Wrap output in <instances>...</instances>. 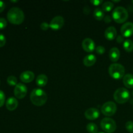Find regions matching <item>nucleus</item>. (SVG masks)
Here are the masks:
<instances>
[{
    "label": "nucleus",
    "instance_id": "obj_37",
    "mask_svg": "<svg viewBox=\"0 0 133 133\" xmlns=\"http://www.w3.org/2000/svg\"><path fill=\"white\" fill-rule=\"evenodd\" d=\"M12 1V2H18V1Z\"/></svg>",
    "mask_w": 133,
    "mask_h": 133
},
{
    "label": "nucleus",
    "instance_id": "obj_24",
    "mask_svg": "<svg viewBox=\"0 0 133 133\" xmlns=\"http://www.w3.org/2000/svg\"><path fill=\"white\" fill-rule=\"evenodd\" d=\"M6 81L7 83L10 86H16V84H18V80H17L16 77L13 75H10V76L8 77L7 79H6Z\"/></svg>",
    "mask_w": 133,
    "mask_h": 133
},
{
    "label": "nucleus",
    "instance_id": "obj_34",
    "mask_svg": "<svg viewBox=\"0 0 133 133\" xmlns=\"http://www.w3.org/2000/svg\"><path fill=\"white\" fill-rule=\"evenodd\" d=\"M104 21H105V23H110L112 21V18L110 16L107 15V16H105V18H104Z\"/></svg>",
    "mask_w": 133,
    "mask_h": 133
},
{
    "label": "nucleus",
    "instance_id": "obj_7",
    "mask_svg": "<svg viewBox=\"0 0 133 133\" xmlns=\"http://www.w3.org/2000/svg\"><path fill=\"white\" fill-rule=\"evenodd\" d=\"M101 112L106 116H112L116 112L117 106L112 101H108L101 107Z\"/></svg>",
    "mask_w": 133,
    "mask_h": 133
},
{
    "label": "nucleus",
    "instance_id": "obj_20",
    "mask_svg": "<svg viewBox=\"0 0 133 133\" xmlns=\"http://www.w3.org/2000/svg\"><path fill=\"white\" fill-rule=\"evenodd\" d=\"M94 17L98 21L103 19L105 18V14H104V11L102 10V9L96 8L94 11Z\"/></svg>",
    "mask_w": 133,
    "mask_h": 133
},
{
    "label": "nucleus",
    "instance_id": "obj_1",
    "mask_svg": "<svg viewBox=\"0 0 133 133\" xmlns=\"http://www.w3.org/2000/svg\"><path fill=\"white\" fill-rule=\"evenodd\" d=\"M30 99L34 105L40 107L46 103L48 100V96L41 88H35L31 92Z\"/></svg>",
    "mask_w": 133,
    "mask_h": 133
},
{
    "label": "nucleus",
    "instance_id": "obj_28",
    "mask_svg": "<svg viewBox=\"0 0 133 133\" xmlns=\"http://www.w3.org/2000/svg\"><path fill=\"white\" fill-rule=\"evenodd\" d=\"M7 25V22L6 20L3 18H0V29L5 28Z\"/></svg>",
    "mask_w": 133,
    "mask_h": 133
},
{
    "label": "nucleus",
    "instance_id": "obj_18",
    "mask_svg": "<svg viewBox=\"0 0 133 133\" xmlns=\"http://www.w3.org/2000/svg\"><path fill=\"white\" fill-rule=\"evenodd\" d=\"M123 83L127 88H133V75L132 74H126L123 78Z\"/></svg>",
    "mask_w": 133,
    "mask_h": 133
},
{
    "label": "nucleus",
    "instance_id": "obj_29",
    "mask_svg": "<svg viewBox=\"0 0 133 133\" xmlns=\"http://www.w3.org/2000/svg\"><path fill=\"white\" fill-rule=\"evenodd\" d=\"M6 44V38L2 34H0V48H2Z\"/></svg>",
    "mask_w": 133,
    "mask_h": 133
},
{
    "label": "nucleus",
    "instance_id": "obj_16",
    "mask_svg": "<svg viewBox=\"0 0 133 133\" xmlns=\"http://www.w3.org/2000/svg\"><path fill=\"white\" fill-rule=\"evenodd\" d=\"M109 56L112 62H116L120 57V51L117 48H112L109 51Z\"/></svg>",
    "mask_w": 133,
    "mask_h": 133
},
{
    "label": "nucleus",
    "instance_id": "obj_35",
    "mask_svg": "<svg viewBox=\"0 0 133 133\" xmlns=\"http://www.w3.org/2000/svg\"><path fill=\"white\" fill-rule=\"evenodd\" d=\"M90 12V8L88 6H85L84 7V9H83V12L85 14H89Z\"/></svg>",
    "mask_w": 133,
    "mask_h": 133
},
{
    "label": "nucleus",
    "instance_id": "obj_10",
    "mask_svg": "<svg viewBox=\"0 0 133 133\" xmlns=\"http://www.w3.org/2000/svg\"><path fill=\"white\" fill-rule=\"evenodd\" d=\"M121 33L123 37L129 38L133 35V23L126 22L121 27Z\"/></svg>",
    "mask_w": 133,
    "mask_h": 133
},
{
    "label": "nucleus",
    "instance_id": "obj_13",
    "mask_svg": "<svg viewBox=\"0 0 133 133\" xmlns=\"http://www.w3.org/2000/svg\"><path fill=\"white\" fill-rule=\"evenodd\" d=\"M20 80L24 83H29L32 82L35 79V74L31 71H23L21 74Z\"/></svg>",
    "mask_w": 133,
    "mask_h": 133
},
{
    "label": "nucleus",
    "instance_id": "obj_32",
    "mask_svg": "<svg viewBox=\"0 0 133 133\" xmlns=\"http://www.w3.org/2000/svg\"><path fill=\"white\" fill-rule=\"evenodd\" d=\"M116 41L117 42L121 44L122 42H124V37H123L122 35H119V36H117L116 38Z\"/></svg>",
    "mask_w": 133,
    "mask_h": 133
},
{
    "label": "nucleus",
    "instance_id": "obj_39",
    "mask_svg": "<svg viewBox=\"0 0 133 133\" xmlns=\"http://www.w3.org/2000/svg\"><path fill=\"white\" fill-rule=\"evenodd\" d=\"M132 5H133V0L132 1Z\"/></svg>",
    "mask_w": 133,
    "mask_h": 133
},
{
    "label": "nucleus",
    "instance_id": "obj_14",
    "mask_svg": "<svg viewBox=\"0 0 133 133\" xmlns=\"http://www.w3.org/2000/svg\"><path fill=\"white\" fill-rule=\"evenodd\" d=\"M117 36V31L113 26L109 27L105 32V37L108 40H113Z\"/></svg>",
    "mask_w": 133,
    "mask_h": 133
},
{
    "label": "nucleus",
    "instance_id": "obj_11",
    "mask_svg": "<svg viewBox=\"0 0 133 133\" xmlns=\"http://www.w3.org/2000/svg\"><path fill=\"white\" fill-rule=\"evenodd\" d=\"M82 48L87 53H92L96 49V45L93 40L87 38L82 42Z\"/></svg>",
    "mask_w": 133,
    "mask_h": 133
},
{
    "label": "nucleus",
    "instance_id": "obj_25",
    "mask_svg": "<svg viewBox=\"0 0 133 133\" xmlns=\"http://www.w3.org/2000/svg\"><path fill=\"white\" fill-rule=\"evenodd\" d=\"M125 128L128 132L133 133V122H131V121L127 122L125 124Z\"/></svg>",
    "mask_w": 133,
    "mask_h": 133
},
{
    "label": "nucleus",
    "instance_id": "obj_5",
    "mask_svg": "<svg viewBox=\"0 0 133 133\" xmlns=\"http://www.w3.org/2000/svg\"><path fill=\"white\" fill-rule=\"evenodd\" d=\"M114 99L118 103L123 104L127 102L130 99V93L129 90L124 88H119L115 91Z\"/></svg>",
    "mask_w": 133,
    "mask_h": 133
},
{
    "label": "nucleus",
    "instance_id": "obj_12",
    "mask_svg": "<svg viewBox=\"0 0 133 133\" xmlns=\"http://www.w3.org/2000/svg\"><path fill=\"white\" fill-rule=\"evenodd\" d=\"M99 111L96 108H90L84 112L85 118L89 120H96L99 117Z\"/></svg>",
    "mask_w": 133,
    "mask_h": 133
},
{
    "label": "nucleus",
    "instance_id": "obj_9",
    "mask_svg": "<svg viewBox=\"0 0 133 133\" xmlns=\"http://www.w3.org/2000/svg\"><path fill=\"white\" fill-rule=\"evenodd\" d=\"M64 24V19L61 16H57L51 21L49 27L53 30H58L62 28Z\"/></svg>",
    "mask_w": 133,
    "mask_h": 133
},
{
    "label": "nucleus",
    "instance_id": "obj_41",
    "mask_svg": "<svg viewBox=\"0 0 133 133\" xmlns=\"http://www.w3.org/2000/svg\"><path fill=\"white\" fill-rule=\"evenodd\" d=\"M132 107H133V106H132Z\"/></svg>",
    "mask_w": 133,
    "mask_h": 133
},
{
    "label": "nucleus",
    "instance_id": "obj_38",
    "mask_svg": "<svg viewBox=\"0 0 133 133\" xmlns=\"http://www.w3.org/2000/svg\"><path fill=\"white\" fill-rule=\"evenodd\" d=\"M97 133H104V132H97Z\"/></svg>",
    "mask_w": 133,
    "mask_h": 133
},
{
    "label": "nucleus",
    "instance_id": "obj_30",
    "mask_svg": "<svg viewBox=\"0 0 133 133\" xmlns=\"http://www.w3.org/2000/svg\"><path fill=\"white\" fill-rule=\"evenodd\" d=\"M40 28L43 31H47L49 28V24H48L46 22H43L40 24Z\"/></svg>",
    "mask_w": 133,
    "mask_h": 133
},
{
    "label": "nucleus",
    "instance_id": "obj_33",
    "mask_svg": "<svg viewBox=\"0 0 133 133\" xmlns=\"http://www.w3.org/2000/svg\"><path fill=\"white\" fill-rule=\"evenodd\" d=\"M5 9V3L2 1H0V13L2 12Z\"/></svg>",
    "mask_w": 133,
    "mask_h": 133
},
{
    "label": "nucleus",
    "instance_id": "obj_19",
    "mask_svg": "<svg viewBox=\"0 0 133 133\" xmlns=\"http://www.w3.org/2000/svg\"><path fill=\"white\" fill-rule=\"evenodd\" d=\"M36 83L38 87H45L48 83V77L44 74H40L36 77Z\"/></svg>",
    "mask_w": 133,
    "mask_h": 133
},
{
    "label": "nucleus",
    "instance_id": "obj_40",
    "mask_svg": "<svg viewBox=\"0 0 133 133\" xmlns=\"http://www.w3.org/2000/svg\"><path fill=\"white\" fill-rule=\"evenodd\" d=\"M132 96H133V90H132Z\"/></svg>",
    "mask_w": 133,
    "mask_h": 133
},
{
    "label": "nucleus",
    "instance_id": "obj_4",
    "mask_svg": "<svg viewBox=\"0 0 133 133\" xmlns=\"http://www.w3.org/2000/svg\"><path fill=\"white\" fill-rule=\"evenodd\" d=\"M125 68L123 65L118 63H113L109 66V73L112 78L114 79H120L123 78L125 75Z\"/></svg>",
    "mask_w": 133,
    "mask_h": 133
},
{
    "label": "nucleus",
    "instance_id": "obj_15",
    "mask_svg": "<svg viewBox=\"0 0 133 133\" xmlns=\"http://www.w3.org/2000/svg\"><path fill=\"white\" fill-rule=\"evenodd\" d=\"M18 106V100L15 97H10L6 100V107L10 111H13L16 110Z\"/></svg>",
    "mask_w": 133,
    "mask_h": 133
},
{
    "label": "nucleus",
    "instance_id": "obj_2",
    "mask_svg": "<svg viewBox=\"0 0 133 133\" xmlns=\"http://www.w3.org/2000/svg\"><path fill=\"white\" fill-rule=\"evenodd\" d=\"M7 19L8 21L12 24L19 25L24 21V12L19 8L12 7L8 12Z\"/></svg>",
    "mask_w": 133,
    "mask_h": 133
},
{
    "label": "nucleus",
    "instance_id": "obj_8",
    "mask_svg": "<svg viewBox=\"0 0 133 133\" xmlns=\"http://www.w3.org/2000/svg\"><path fill=\"white\" fill-rule=\"evenodd\" d=\"M27 93V87L23 83H18L14 90V94L16 98L22 99L24 98Z\"/></svg>",
    "mask_w": 133,
    "mask_h": 133
},
{
    "label": "nucleus",
    "instance_id": "obj_6",
    "mask_svg": "<svg viewBox=\"0 0 133 133\" xmlns=\"http://www.w3.org/2000/svg\"><path fill=\"white\" fill-rule=\"evenodd\" d=\"M101 127L105 132L112 133L116 129V123L114 119L110 118H105L101 120Z\"/></svg>",
    "mask_w": 133,
    "mask_h": 133
},
{
    "label": "nucleus",
    "instance_id": "obj_17",
    "mask_svg": "<svg viewBox=\"0 0 133 133\" xmlns=\"http://www.w3.org/2000/svg\"><path fill=\"white\" fill-rule=\"evenodd\" d=\"M96 61H97V58H96V56L94 55L90 54L84 57L83 59V63L87 67H90L95 64Z\"/></svg>",
    "mask_w": 133,
    "mask_h": 133
},
{
    "label": "nucleus",
    "instance_id": "obj_31",
    "mask_svg": "<svg viewBox=\"0 0 133 133\" xmlns=\"http://www.w3.org/2000/svg\"><path fill=\"white\" fill-rule=\"evenodd\" d=\"M90 3L93 4L94 6H99L102 3L103 1H101V0H91Z\"/></svg>",
    "mask_w": 133,
    "mask_h": 133
},
{
    "label": "nucleus",
    "instance_id": "obj_23",
    "mask_svg": "<svg viewBox=\"0 0 133 133\" xmlns=\"http://www.w3.org/2000/svg\"><path fill=\"white\" fill-rule=\"evenodd\" d=\"M114 7V4L111 1H106L102 5V10L105 12H110L112 10Z\"/></svg>",
    "mask_w": 133,
    "mask_h": 133
},
{
    "label": "nucleus",
    "instance_id": "obj_26",
    "mask_svg": "<svg viewBox=\"0 0 133 133\" xmlns=\"http://www.w3.org/2000/svg\"><path fill=\"white\" fill-rule=\"evenodd\" d=\"M96 51L97 54L103 55L105 53V48L102 45H99V46L96 47Z\"/></svg>",
    "mask_w": 133,
    "mask_h": 133
},
{
    "label": "nucleus",
    "instance_id": "obj_36",
    "mask_svg": "<svg viewBox=\"0 0 133 133\" xmlns=\"http://www.w3.org/2000/svg\"><path fill=\"white\" fill-rule=\"evenodd\" d=\"M113 2H115V3H118V2H119L120 1V0H118V1H115V0H113Z\"/></svg>",
    "mask_w": 133,
    "mask_h": 133
},
{
    "label": "nucleus",
    "instance_id": "obj_22",
    "mask_svg": "<svg viewBox=\"0 0 133 133\" xmlns=\"http://www.w3.org/2000/svg\"><path fill=\"white\" fill-rule=\"evenodd\" d=\"M87 130L89 133H97L98 127L94 123H89L87 125Z\"/></svg>",
    "mask_w": 133,
    "mask_h": 133
},
{
    "label": "nucleus",
    "instance_id": "obj_27",
    "mask_svg": "<svg viewBox=\"0 0 133 133\" xmlns=\"http://www.w3.org/2000/svg\"><path fill=\"white\" fill-rule=\"evenodd\" d=\"M5 101V95L3 91L0 90V107L3 106Z\"/></svg>",
    "mask_w": 133,
    "mask_h": 133
},
{
    "label": "nucleus",
    "instance_id": "obj_3",
    "mask_svg": "<svg viewBox=\"0 0 133 133\" xmlns=\"http://www.w3.org/2000/svg\"><path fill=\"white\" fill-rule=\"evenodd\" d=\"M112 19L118 23H123L127 20L129 18V13L127 9L123 6H118L113 10Z\"/></svg>",
    "mask_w": 133,
    "mask_h": 133
},
{
    "label": "nucleus",
    "instance_id": "obj_21",
    "mask_svg": "<svg viewBox=\"0 0 133 133\" xmlns=\"http://www.w3.org/2000/svg\"><path fill=\"white\" fill-rule=\"evenodd\" d=\"M123 48L127 52H132L133 51V42L130 39L125 40L123 44Z\"/></svg>",
    "mask_w": 133,
    "mask_h": 133
}]
</instances>
